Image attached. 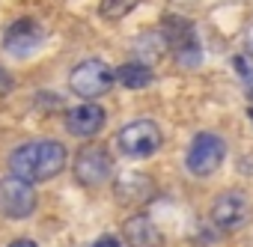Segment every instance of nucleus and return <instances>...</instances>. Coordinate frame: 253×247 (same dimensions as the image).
<instances>
[{"mask_svg": "<svg viewBox=\"0 0 253 247\" xmlns=\"http://www.w3.org/2000/svg\"><path fill=\"white\" fill-rule=\"evenodd\" d=\"M66 167V146L57 140H36V143H24L12 152L9 158V170L12 176L24 179V182H45L54 179L60 170Z\"/></svg>", "mask_w": 253, "mask_h": 247, "instance_id": "obj_1", "label": "nucleus"}, {"mask_svg": "<svg viewBox=\"0 0 253 247\" xmlns=\"http://www.w3.org/2000/svg\"><path fill=\"white\" fill-rule=\"evenodd\" d=\"M116 146L122 155L128 158H146L152 152H158L161 146V128L149 119H137V122H128L119 134H116Z\"/></svg>", "mask_w": 253, "mask_h": 247, "instance_id": "obj_2", "label": "nucleus"}, {"mask_svg": "<svg viewBox=\"0 0 253 247\" xmlns=\"http://www.w3.org/2000/svg\"><path fill=\"white\" fill-rule=\"evenodd\" d=\"M69 86L75 95L81 98H98L113 86V72L107 63L101 60H84L81 66H75V72L69 75Z\"/></svg>", "mask_w": 253, "mask_h": 247, "instance_id": "obj_3", "label": "nucleus"}, {"mask_svg": "<svg viewBox=\"0 0 253 247\" xmlns=\"http://www.w3.org/2000/svg\"><path fill=\"white\" fill-rule=\"evenodd\" d=\"M36 208V191L30 182L18 176L0 179V214L3 217H30Z\"/></svg>", "mask_w": 253, "mask_h": 247, "instance_id": "obj_4", "label": "nucleus"}, {"mask_svg": "<svg viewBox=\"0 0 253 247\" xmlns=\"http://www.w3.org/2000/svg\"><path fill=\"white\" fill-rule=\"evenodd\" d=\"M223 155H226L223 140L217 134H211V131H203V134L194 137V143L188 149V170L194 176H211L220 167Z\"/></svg>", "mask_w": 253, "mask_h": 247, "instance_id": "obj_5", "label": "nucleus"}, {"mask_svg": "<svg viewBox=\"0 0 253 247\" xmlns=\"http://www.w3.org/2000/svg\"><path fill=\"white\" fill-rule=\"evenodd\" d=\"M253 214V203L247 200L244 191H226L211 203V220L220 229H238L250 220Z\"/></svg>", "mask_w": 253, "mask_h": 247, "instance_id": "obj_6", "label": "nucleus"}, {"mask_svg": "<svg viewBox=\"0 0 253 247\" xmlns=\"http://www.w3.org/2000/svg\"><path fill=\"white\" fill-rule=\"evenodd\" d=\"M113 173V158L107 155V149L101 146H86L78 152V161H75V176L81 185H104Z\"/></svg>", "mask_w": 253, "mask_h": 247, "instance_id": "obj_7", "label": "nucleus"}, {"mask_svg": "<svg viewBox=\"0 0 253 247\" xmlns=\"http://www.w3.org/2000/svg\"><path fill=\"white\" fill-rule=\"evenodd\" d=\"M42 27L30 18H21L15 21L9 30H6V51L15 54V57H30L39 45H42Z\"/></svg>", "mask_w": 253, "mask_h": 247, "instance_id": "obj_8", "label": "nucleus"}, {"mask_svg": "<svg viewBox=\"0 0 253 247\" xmlns=\"http://www.w3.org/2000/svg\"><path fill=\"white\" fill-rule=\"evenodd\" d=\"M66 125H69V131L78 134V137H92V134L101 131V125H104V110H101L98 104H92V101L78 104V107L69 110Z\"/></svg>", "mask_w": 253, "mask_h": 247, "instance_id": "obj_9", "label": "nucleus"}, {"mask_svg": "<svg viewBox=\"0 0 253 247\" xmlns=\"http://www.w3.org/2000/svg\"><path fill=\"white\" fill-rule=\"evenodd\" d=\"M122 235L131 247H161V232L146 214H134L122 223Z\"/></svg>", "mask_w": 253, "mask_h": 247, "instance_id": "obj_10", "label": "nucleus"}, {"mask_svg": "<svg viewBox=\"0 0 253 247\" xmlns=\"http://www.w3.org/2000/svg\"><path fill=\"white\" fill-rule=\"evenodd\" d=\"M113 81H119L125 89H143V86L152 83V69L146 63H125V66L116 69Z\"/></svg>", "mask_w": 253, "mask_h": 247, "instance_id": "obj_11", "label": "nucleus"}, {"mask_svg": "<svg viewBox=\"0 0 253 247\" xmlns=\"http://www.w3.org/2000/svg\"><path fill=\"white\" fill-rule=\"evenodd\" d=\"M137 6V0H101V6H98V12L104 15V18H110V21H116V18H125L131 9Z\"/></svg>", "mask_w": 253, "mask_h": 247, "instance_id": "obj_12", "label": "nucleus"}, {"mask_svg": "<svg viewBox=\"0 0 253 247\" xmlns=\"http://www.w3.org/2000/svg\"><path fill=\"white\" fill-rule=\"evenodd\" d=\"M12 83H15V81H12V75H9L3 66H0V95H6V92L12 89Z\"/></svg>", "mask_w": 253, "mask_h": 247, "instance_id": "obj_13", "label": "nucleus"}, {"mask_svg": "<svg viewBox=\"0 0 253 247\" xmlns=\"http://www.w3.org/2000/svg\"><path fill=\"white\" fill-rule=\"evenodd\" d=\"M92 247H119V241H116V238H110V235H104V238H98Z\"/></svg>", "mask_w": 253, "mask_h": 247, "instance_id": "obj_14", "label": "nucleus"}, {"mask_svg": "<svg viewBox=\"0 0 253 247\" xmlns=\"http://www.w3.org/2000/svg\"><path fill=\"white\" fill-rule=\"evenodd\" d=\"M9 247H36V241H30V238H18V241H12Z\"/></svg>", "mask_w": 253, "mask_h": 247, "instance_id": "obj_15", "label": "nucleus"}, {"mask_svg": "<svg viewBox=\"0 0 253 247\" xmlns=\"http://www.w3.org/2000/svg\"><path fill=\"white\" fill-rule=\"evenodd\" d=\"M250 119H253V110H250Z\"/></svg>", "mask_w": 253, "mask_h": 247, "instance_id": "obj_16", "label": "nucleus"}]
</instances>
